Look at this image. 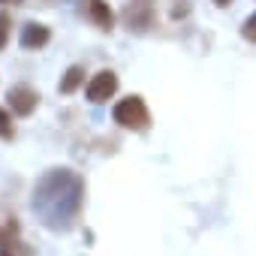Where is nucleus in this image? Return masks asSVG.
<instances>
[{"instance_id":"nucleus-12","label":"nucleus","mask_w":256,"mask_h":256,"mask_svg":"<svg viewBox=\"0 0 256 256\" xmlns=\"http://www.w3.org/2000/svg\"><path fill=\"white\" fill-rule=\"evenodd\" d=\"M133 4H142V6H151V0H133Z\"/></svg>"},{"instance_id":"nucleus-7","label":"nucleus","mask_w":256,"mask_h":256,"mask_svg":"<svg viewBox=\"0 0 256 256\" xmlns=\"http://www.w3.org/2000/svg\"><path fill=\"white\" fill-rule=\"evenodd\" d=\"M82 82H84V70L82 66H70L66 76H64V82H60V94H72Z\"/></svg>"},{"instance_id":"nucleus-2","label":"nucleus","mask_w":256,"mask_h":256,"mask_svg":"<svg viewBox=\"0 0 256 256\" xmlns=\"http://www.w3.org/2000/svg\"><path fill=\"white\" fill-rule=\"evenodd\" d=\"M114 124H120V126H126V130H145L148 126V106L142 102V96H126V100H120L118 106H114Z\"/></svg>"},{"instance_id":"nucleus-4","label":"nucleus","mask_w":256,"mask_h":256,"mask_svg":"<svg viewBox=\"0 0 256 256\" xmlns=\"http://www.w3.org/2000/svg\"><path fill=\"white\" fill-rule=\"evenodd\" d=\"M36 102H40V94H36L34 88H28V84L10 88V106H12L16 114H30V112L36 108Z\"/></svg>"},{"instance_id":"nucleus-11","label":"nucleus","mask_w":256,"mask_h":256,"mask_svg":"<svg viewBox=\"0 0 256 256\" xmlns=\"http://www.w3.org/2000/svg\"><path fill=\"white\" fill-rule=\"evenodd\" d=\"M214 4H217V6H229V4H232V0H214Z\"/></svg>"},{"instance_id":"nucleus-8","label":"nucleus","mask_w":256,"mask_h":256,"mask_svg":"<svg viewBox=\"0 0 256 256\" xmlns=\"http://www.w3.org/2000/svg\"><path fill=\"white\" fill-rule=\"evenodd\" d=\"M16 136V130H12V120H10V114L0 108V139H12Z\"/></svg>"},{"instance_id":"nucleus-6","label":"nucleus","mask_w":256,"mask_h":256,"mask_svg":"<svg viewBox=\"0 0 256 256\" xmlns=\"http://www.w3.org/2000/svg\"><path fill=\"white\" fill-rule=\"evenodd\" d=\"M52 40V34H48V28L46 24H28L24 30H22V48H42L46 42Z\"/></svg>"},{"instance_id":"nucleus-10","label":"nucleus","mask_w":256,"mask_h":256,"mask_svg":"<svg viewBox=\"0 0 256 256\" xmlns=\"http://www.w3.org/2000/svg\"><path fill=\"white\" fill-rule=\"evenodd\" d=\"M6 40H10V18L0 12V48L6 46Z\"/></svg>"},{"instance_id":"nucleus-9","label":"nucleus","mask_w":256,"mask_h":256,"mask_svg":"<svg viewBox=\"0 0 256 256\" xmlns=\"http://www.w3.org/2000/svg\"><path fill=\"white\" fill-rule=\"evenodd\" d=\"M241 34H244V40L247 42H256V12L244 22V28H241Z\"/></svg>"},{"instance_id":"nucleus-5","label":"nucleus","mask_w":256,"mask_h":256,"mask_svg":"<svg viewBox=\"0 0 256 256\" xmlns=\"http://www.w3.org/2000/svg\"><path fill=\"white\" fill-rule=\"evenodd\" d=\"M82 10H84V16H88L100 30H112L114 16H112L108 4H102V0H82Z\"/></svg>"},{"instance_id":"nucleus-3","label":"nucleus","mask_w":256,"mask_h":256,"mask_svg":"<svg viewBox=\"0 0 256 256\" xmlns=\"http://www.w3.org/2000/svg\"><path fill=\"white\" fill-rule=\"evenodd\" d=\"M114 90H118V76H114L112 70H102V72H96V76L90 78V84H88V100H90V102H106Z\"/></svg>"},{"instance_id":"nucleus-1","label":"nucleus","mask_w":256,"mask_h":256,"mask_svg":"<svg viewBox=\"0 0 256 256\" xmlns=\"http://www.w3.org/2000/svg\"><path fill=\"white\" fill-rule=\"evenodd\" d=\"M84 184L72 169H52L34 187V211L48 229H66L82 208Z\"/></svg>"}]
</instances>
